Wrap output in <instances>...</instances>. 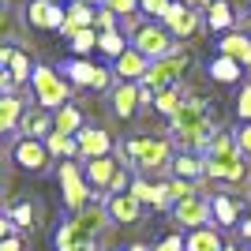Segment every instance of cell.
<instances>
[{
    "label": "cell",
    "mask_w": 251,
    "mask_h": 251,
    "mask_svg": "<svg viewBox=\"0 0 251 251\" xmlns=\"http://www.w3.org/2000/svg\"><path fill=\"white\" fill-rule=\"evenodd\" d=\"M173 139H176L184 154H199V150L210 147V139H214V120H210V109L202 98H184V105L176 109L173 116Z\"/></svg>",
    "instance_id": "1"
},
{
    "label": "cell",
    "mask_w": 251,
    "mask_h": 251,
    "mask_svg": "<svg viewBox=\"0 0 251 251\" xmlns=\"http://www.w3.org/2000/svg\"><path fill=\"white\" fill-rule=\"evenodd\" d=\"M206 176L225 180V184H240L248 176V157L240 154L232 131H214V139L206 147Z\"/></svg>",
    "instance_id": "2"
},
{
    "label": "cell",
    "mask_w": 251,
    "mask_h": 251,
    "mask_svg": "<svg viewBox=\"0 0 251 251\" xmlns=\"http://www.w3.org/2000/svg\"><path fill=\"white\" fill-rule=\"evenodd\" d=\"M131 157V165H139L143 173H154V169L173 165V139L165 135H139L124 143V161Z\"/></svg>",
    "instance_id": "3"
},
{
    "label": "cell",
    "mask_w": 251,
    "mask_h": 251,
    "mask_svg": "<svg viewBox=\"0 0 251 251\" xmlns=\"http://www.w3.org/2000/svg\"><path fill=\"white\" fill-rule=\"evenodd\" d=\"M30 86H34V101H38V109H64V105H68V79H64L60 72L45 68V64L34 68Z\"/></svg>",
    "instance_id": "4"
},
{
    "label": "cell",
    "mask_w": 251,
    "mask_h": 251,
    "mask_svg": "<svg viewBox=\"0 0 251 251\" xmlns=\"http://www.w3.org/2000/svg\"><path fill=\"white\" fill-rule=\"evenodd\" d=\"M191 56L188 52H169V56H161V60H150L147 68V79H143V86H150V90H173V86L180 83V75L188 72Z\"/></svg>",
    "instance_id": "5"
},
{
    "label": "cell",
    "mask_w": 251,
    "mask_h": 251,
    "mask_svg": "<svg viewBox=\"0 0 251 251\" xmlns=\"http://www.w3.org/2000/svg\"><path fill=\"white\" fill-rule=\"evenodd\" d=\"M60 191H64V206L72 210V214H79L83 206H90L94 202V188L86 184L83 169L75 165V161H60Z\"/></svg>",
    "instance_id": "6"
},
{
    "label": "cell",
    "mask_w": 251,
    "mask_h": 251,
    "mask_svg": "<svg viewBox=\"0 0 251 251\" xmlns=\"http://www.w3.org/2000/svg\"><path fill=\"white\" fill-rule=\"evenodd\" d=\"M131 49H139L147 60H161V56H169L173 49V34L161 26V23H143L135 34H131Z\"/></svg>",
    "instance_id": "7"
},
{
    "label": "cell",
    "mask_w": 251,
    "mask_h": 251,
    "mask_svg": "<svg viewBox=\"0 0 251 251\" xmlns=\"http://www.w3.org/2000/svg\"><path fill=\"white\" fill-rule=\"evenodd\" d=\"M173 218L191 232V229H202V225L214 221V206H210V199L202 191H195V195H188V199H180L176 206H173Z\"/></svg>",
    "instance_id": "8"
},
{
    "label": "cell",
    "mask_w": 251,
    "mask_h": 251,
    "mask_svg": "<svg viewBox=\"0 0 251 251\" xmlns=\"http://www.w3.org/2000/svg\"><path fill=\"white\" fill-rule=\"evenodd\" d=\"M161 26H165L173 38H191V34L199 30V8H191V4H173L169 15L161 19Z\"/></svg>",
    "instance_id": "9"
},
{
    "label": "cell",
    "mask_w": 251,
    "mask_h": 251,
    "mask_svg": "<svg viewBox=\"0 0 251 251\" xmlns=\"http://www.w3.org/2000/svg\"><path fill=\"white\" fill-rule=\"evenodd\" d=\"M26 23L38 30H60L64 26V8L56 0H30L26 4Z\"/></svg>",
    "instance_id": "10"
},
{
    "label": "cell",
    "mask_w": 251,
    "mask_h": 251,
    "mask_svg": "<svg viewBox=\"0 0 251 251\" xmlns=\"http://www.w3.org/2000/svg\"><path fill=\"white\" fill-rule=\"evenodd\" d=\"M147 68H150V60H147L139 49H131V45H127V52H120V56H116L113 75L120 79V83H143V79H147Z\"/></svg>",
    "instance_id": "11"
},
{
    "label": "cell",
    "mask_w": 251,
    "mask_h": 251,
    "mask_svg": "<svg viewBox=\"0 0 251 251\" xmlns=\"http://www.w3.org/2000/svg\"><path fill=\"white\" fill-rule=\"evenodd\" d=\"M105 210H109V221H116V225H135V221L143 218V202H139L131 191L109 195V199H105Z\"/></svg>",
    "instance_id": "12"
},
{
    "label": "cell",
    "mask_w": 251,
    "mask_h": 251,
    "mask_svg": "<svg viewBox=\"0 0 251 251\" xmlns=\"http://www.w3.org/2000/svg\"><path fill=\"white\" fill-rule=\"evenodd\" d=\"M75 143H79V157H86V161L109 157V150H113V139H109V131H101V127H83V131L75 135Z\"/></svg>",
    "instance_id": "13"
},
{
    "label": "cell",
    "mask_w": 251,
    "mask_h": 251,
    "mask_svg": "<svg viewBox=\"0 0 251 251\" xmlns=\"http://www.w3.org/2000/svg\"><path fill=\"white\" fill-rule=\"evenodd\" d=\"M11 154H15V161H19L23 169H30V173H42V169L49 165V157H52L49 150H45V143H38V139H19Z\"/></svg>",
    "instance_id": "14"
},
{
    "label": "cell",
    "mask_w": 251,
    "mask_h": 251,
    "mask_svg": "<svg viewBox=\"0 0 251 251\" xmlns=\"http://www.w3.org/2000/svg\"><path fill=\"white\" fill-rule=\"evenodd\" d=\"M131 195H135L143 206H157V210H165V206H173V199H169V188L165 184H150L147 176H131Z\"/></svg>",
    "instance_id": "15"
},
{
    "label": "cell",
    "mask_w": 251,
    "mask_h": 251,
    "mask_svg": "<svg viewBox=\"0 0 251 251\" xmlns=\"http://www.w3.org/2000/svg\"><path fill=\"white\" fill-rule=\"evenodd\" d=\"M116 169H120V161H116V157H94V161H86L83 176H86V184H90L94 191H109V184H113V176H116Z\"/></svg>",
    "instance_id": "16"
},
{
    "label": "cell",
    "mask_w": 251,
    "mask_h": 251,
    "mask_svg": "<svg viewBox=\"0 0 251 251\" xmlns=\"http://www.w3.org/2000/svg\"><path fill=\"white\" fill-rule=\"evenodd\" d=\"M90 26H94V8H90V4H83V0H72V4L64 8V26H60V34H64V38H72V34L90 30Z\"/></svg>",
    "instance_id": "17"
},
{
    "label": "cell",
    "mask_w": 251,
    "mask_h": 251,
    "mask_svg": "<svg viewBox=\"0 0 251 251\" xmlns=\"http://www.w3.org/2000/svg\"><path fill=\"white\" fill-rule=\"evenodd\" d=\"M19 131L23 139H38V143H45V139L52 135V116L49 109H26L19 120Z\"/></svg>",
    "instance_id": "18"
},
{
    "label": "cell",
    "mask_w": 251,
    "mask_h": 251,
    "mask_svg": "<svg viewBox=\"0 0 251 251\" xmlns=\"http://www.w3.org/2000/svg\"><path fill=\"white\" fill-rule=\"evenodd\" d=\"M218 49H221V56L236 60L240 68H251V38H248V34L229 30V34H225V38L218 42Z\"/></svg>",
    "instance_id": "19"
},
{
    "label": "cell",
    "mask_w": 251,
    "mask_h": 251,
    "mask_svg": "<svg viewBox=\"0 0 251 251\" xmlns=\"http://www.w3.org/2000/svg\"><path fill=\"white\" fill-rule=\"evenodd\" d=\"M184 251H225V240L214 225H202V229H191L184 236Z\"/></svg>",
    "instance_id": "20"
},
{
    "label": "cell",
    "mask_w": 251,
    "mask_h": 251,
    "mask_svg": "<svg viewBox=\"0 0 251 251\" xmlns=\"http://www.w3.org/2000/svg\"><path fill=\"white\" fill-rule=\"evenodd\" d=\"M135 109H139V83H120L113 90V113L127 120V116H135Z\"/></svg>",
    "instance_id": "21"
},
{
    "label": "cell",
    "mask_w": 251,
    "mask_h": 251,
    "mask_svg": "<svg viewBox=\"0 0 251 251\" xmlns=\"http://www.w3.org/2000/svg\"><path fill=\"white\" fill-rule=\"evenodd\" d=\"M173 173H176L180 180H195L199 176H206V157H199V154H180V157H173Z\"/></svg>",
    "instance_id": "22"
},
{
    "label": "cell",
    "mask_w": 251,
    "mask_h": 251,
    "mask_svg": "<svg viewBox=\"0 0 251 251\" xmlns=\"http://www.w3.org/2000/svg\"><path fill=\"white\" fill-rule=\"evenodd\" d=\"M23 113H26V109H23L19 94H0V131H15Z\"/></svg>",
    "instance_id": "23"
},
{
    "label": "cell",
    "mask_w": 251,
    "mask_h": 251,
    "mask_svg": "<svg viewBox=\"0 0 251 251\" xmlns=\"http://www.w3.org/2000/svg\"><path fill=\"white\" fill-rule=\"evenodd\" d=\"M83 113L75 109V105H64V109H56V116H52V131H60V135H79L83 131Z\"/></svg>",
    "instance_id": "24"
},
{
    "label": "cell",
    "mask_w": 251,
    "mask_h": 251,
    "mask_svg": "<svg viewBox=\"0 0 251 251\" xmlns=\"http://www.w3.org/2000/svg\"><path fill=\"white\" fill-rule=\"evenodd\" d=\"M206 23H210V30L229 34V26L236 23V15H232V4H229V0H214V4L206 8Z\"/></svg>",
    "instance_id": "25"
},
{
    "label": "cell",
    "mask_w": 251,
    "mask_h": 251,
    "mask_svg": "<svg viewBox=\"0 0 251 251\" xmlns=\"http://www.w3.org/2000/svg\"><path fill=\"white\" fill-rule=\"evenodd\" d=\"M210 206H214V221H218L221 229H229V225H236V221H240V206H236V199H229V195L210 199Z\"/></svg>",
    "instance_id": "26"
},
{
    "label": "cell",
    "mask_w": 251,
    "mask_h": 251,
    "mask_svg": "<svg viewBox=\"0 0 251 251\" xmlns=\"http://www.w3.org/2000/svg\"><path fill=\"white\" fill-rule=\"evenodd\" d=\"M68 79H72L75 86H94V79H98V68L90 60H83V56H75V60H68Z\"/></svg>",
    "instance_id": "27"
},
{
    "label": "cell",
    "mask_w": 251,
    "mask_h": 251,
    "mask_svg": "<svg viewBox=\"0 0 251 251\" xmlns=\"http://www.w3.org/2000/svg\"><path fill=\"white\" fill-rule=\"evenodd\" d=\"M45 150H49L52 157H79V143H75V135H60V131H52L49 139H45Z\"/></svg>",
    "instance_id": "28"
},
{
    "label": "cell",
    "mask_w": 251,
    "mask_h": 251,
    "mask_svg": "<svg viewBox=\"0 0 251 251\" xmlns=\"http://www.w3.org/2000/svg\"><path fill=\"white\" fill-rule=\"evenodd\" d=\"M98 49L105 52V56H120V52H127V38L120 30H109V34H98Z\"/></svg>",
    "instance_id": "29"
},
{
    "label": "cell",
    "mask_w": 251,
    "mask_h": 251,
    "mask_svg": "<svg viewBox=\"0 0 251 251\" xmlns=\"http://www.w3.org/2000/svg\"><path fill=\"white\" fill-rule=\"evenodd\" d=\"M210 75H214L218 83H236V79H240V64L229 60V56H218V60L210 64Z\"/></svg>",
    "instance_id": "30"
},
{
    "label": "cell",
    "mask_w": 251,
    "mask_h": 251,
    "mask_svg": "<svg viewBox=\"0 0 251 251\" xmlns=\"http://www.w3.org/2000/svg\"><path fill=\"white\" fill-rule=\"evenodd\" d=\"M8 75H11V86L26 83V79H30V75H34V68H30V56L15 49V56H11V64H8Z\"/></svg>",
    "instance_id": "31"
},
{
    "label": "cell",
    "mask_w": 251,
    "mask_h": 251,
    "mask_svg": "<svg viewBox=\"0 0 251 251\" xmlns=\"http://www.w3.org/2000/svg\"><path fill=\"white\" fill-rule=\"evenodd\" d=\"M180 105H184V98H180V90H176V86H173V90H157V98H154V109H157V113H165L169 120L176 116V109H180Z\"/></svg>",
    "instance_id": "32"
},
{
    "label": "cell",
    "mask_w": 251,
    "mask_h": 251,
    "mask_svg": "<svg viewBox=\"0 0 251 251\" xmlns=\"http://www.w3.org/2000/svg\"><path fill=\"white\" fill-rule=\"evenodd\" d=\"M68 42H72L75 56H86L90 49H98V30H94V26H90V30H79V34H72Z\"/></svg>",
    "instance_id": "33"
},
{
    "label": "cell",
    "mask_w": 251,
    "mask_h": 251,
    "mask_svg": "<svg viewBox=\"0 0 251 251\" xmlns=\"http://www.w3.org/2000/svg\"><path fill=\"white\" fill-rule=\"evenodd\" d=\"M101 8H109L116 19H131L139 15V0H101Z\"/></svg>",
    "instance_id": "34"
},
{
    "label": "cell",
    "mask_w": 251,
    "mask_h": 251,
    "mask_svg": "<svg viewBox=\"0 0 251 251\" xmlns=\"http://www.w3.org/2000/svg\"><path fill=\"white\" fill-rule=\"evenodd\" d=\"M165 188H169V199H173V206H176L180 199H188V195H195V191H199L195 184H191V180H180V176H173Z\"/></svg>",
    "instance_id": "35"
},
{
    "label": "cell",
    "mask_w": 251,
    "mask_h": 251,
    "mask_svg": "<svg viewBox=\"0 0 251 251\" xmlns=\"http://www.w3.org/2000/svg\"><path fill=\"white\" fill-rule=\"evenodd\" d=\"M11 225H15V229H30L34 225V206L30 202H19V206H11Z\"/></svg>",
    "instance_id": "36"
},
{
    "label": "cell",
    "mask_w": 251,
    "mask_h": 251,
    "mask_svg": "<svg viewBox=\"0 0 251 251\" xmlns=\"http://www.w3.org/2000/svg\"><path fill=\"white\" fill-rule=\"evenodd\" d=\"M169 8H173V0H139V11L150 15V19H165Z\"/></svg>",
    "instance_id": "37"
},
{
    "label": "cell",
    "mask_w": 251,
    "mask_h": 251,
    "mask_svg": "<svg viewBox=\"0 0 251 251\" xmlns=\"http://www.w3.org/2000/svg\"><path fill=\"white\" fill-rule=\"evenodd\" d=\"M116 23H120V19H116V15H113L109 8H98V11H94V30H98V34L116 30Z\"/></svg>",
    "instance_id": "38"
},
{
    "label": "cell",
    "mask_w": 251,
    "mask_h": 251,
    "mask_svg": "<svg viewBox=\"0 0 251 251\" xmlns=\"http://www.w3.org/2000/svg\"><path fill=\"white\" fill-rule=\"evenodd\" d=\"M127 188H131V176H127V169L120 165V169H116V176H113V184H109V191H105V195H124Z\"/></svg>",
    "instance_id": "39"
},
{
    "label": "cell",
    "mask_w": 251,
    "mask_h": 251,
    "mask_svg": "<svg viewBox=\"0 0 251 251\" xmlns=\"http://www.w3.org/2000/svg\"><path fill=\"white\" fill-rule=\"evenodd\" d=\"M236 113H240L244 124H251V83L240 90V98H236Z\"/></svg>",
    "instance_id": "40"
},
{
    "label": "cell",
    "mask_w": 251,
    "mask_h": 251,
    "mask_svg": "<svg viewBox=\"0 0 251 251\" xmlns=\"http://www.w3.org/2000/svg\"><path fill=\"white\" fill-rule=\"evenodd\" d=\"M236 147H240L244 157H251V124H240V127H236Z\"/></svg>",
    "instance_id": "41"
},
{
    "label": "cell",
    "mask_w": 251,
    "mask_h": 251,
    "mask_svg": "<svg viewBox=\"0 0 251 251\" xmlns=\"http://www.w3.org/2000/svg\"><path fill=\"white\" fill-rule=\"evenodd\" d=\"M154 251H184V236H180V232H173V236H165Z\"/></svg>",
    "instance_id": "42"
},
{
    "label": "cell",
    "mask_w": 251,
    "mask_h": 251,
    "mask_svg": "<svg viewBox=\"0 0 251 251\" xmlns=\"http://www.w3.org/2000/svg\"><path fill=\"white\" fill-rule=\"evenodd\" d=\"M109 83H113V72H109V68H98V79H94V90H109Z\"/></svg>",
    "instance_id": "43"
},
{
    "label": "cell",
    "mask_w": 251,
    "mask_h": 251,
    "mask_svg": "<svg viewBox=\"0 0 251 251\" xmlns=\"http://www.w3.org/2000/svg\"><path fill=\"white\" fill-rule=\"evenodd\" d=\"M8 236H15V225H11V218H8V214H0V244L8 240Z\"/></svg>",
    "instance_id": "44"
},
{
    "label": "cell",
    "mask_w": 251,
    "mask_h": 251,
    "mask_svg": "<svg viewBox=\"0 0 251 251\" xmlns=\"http://www.w3.org/2000/svg\"><path fill=\"white\" fill-rule=\"evenodd\" d=\"M0 94H11V75H8V68H0Z\"/></svg>",
    "instance_id": "45"
},
{
    "label": "cell",
    "mask_w": 251,
    "mask_h": 251,
    "mask_svg": "<svg viewBox=\"0 0 251 251\" xmlns=\"http://www.w3.org/2000/svg\"><path fill=\"white\" fill-rule=\"evenodd\" d=\"M11 56H15V49H11V45H0V68H8Z\"/></svg>",
    "instance_id": "46"
},
{
    "label": "cell",
    "mask_w": 251,
    "mask_h": 251,
    "mask_svg": "<svg viewBox=\"0 0 251 251\" xmlns=\"http://www.w3.org/2000/svg\"><path fill=\"white\" fill-rule=\"evenodd\" d=\"M240 236H244V240H251V218L240 221Z\"/></svg>",
    "instance_id": "47"
},
{
    "label": "cell",
    "mask_w": 251,
    "mask_h": 251,
    "mask_svg": "<svg viewBox=\"0 0 251 251\" xmlns=\"http://www.w3.org/2000/svg\"><path fill=\"white\" fill-rule=\"evenodd\" d=\"M214 0H191V8H210Z\"/></svg>",
    "instance_id": "48"
},
{
    "label": "cell",
    "mask_w": 251,
    "mask_h": 251,
    "mask_svg": "<svg viewBox=\"0 0 251 251\" xmlns=\"http://www.w3.org/2000/svg\"><path fill=\"white\" fill-rule=\"evenodd\" d=\"M8 30V15H4V11H0V34Z\"/></svg>",
    "instance_id": "49"
},
{
    "label": "cell",
    "mask_w": 251,
    "mask_h": 251,
    "mask_svg": "<svg viewBox=\"0 0 251 251\" xmlns=\"http://www.w3.org/2000/svg\"><path fill=\"white\" fill-rule=\"evenodd\" d=\"M225 251H244V248H236V244H225Z\"/></svg>",
    "instance_id": "50"
},
{
    "label": "cell",
    "mask_w": 251,
    "mask_h": 251,
    "mask_svg": "<svg viewBox=\"0 0 251 251\" xmlns=\"http://www.w3.org/2000/svg\"><path fill=\"white\" fill-rule=\"evenodd\" d=\"M83 4H90V8H94V4H101V0H83Z\"/></svg>",
    "instance_id": "51"
},
{
    "label": "cell",
    "mask_w": 251,
    "mask_h": 251,
    "mask_svg": "<svg viewBox=\"0 0 251 251\" xmlns=\"http://www.w3.org/2000/svg\"><path fill=\"white\" fill-rule=\"evenodd\" d=\"M0 188H4V169H0Z\"/></svg>",
    "instance_id": "52"
},
{
    "label": "cell",
    "mask_w": 251,
    "mask_h": 251,
    "mask_svg": "<svg viewBox=\"0 0 251 251\" xmlns=\"http://www.w3.org/2000/svg\"><path fill=\"white\" fill-rule=\"evenodd\" d=\"M173 4H191V0H173Z\"/></svg>",
    "instance_id": "53"
},
{
    "label": "cell",
    "mask_w": 251,
    "mask_h": 251,
    "mask_svg": "<svg viewBox=\"0 0 251 251\" xmlns=\"http://www.w3.org/2000/svg\"><path fill=\"white\" fill-rule=\"evenodd\" d=\"M56 4H68V0H56Z\"/></svg>",
    "instance_id": "54"
},
{
    "label": "cell",
    "mask_w": 251,
    "mask_h": 251,
    "mask_svg": "<svg viewBox=\"0 0 251 251\" xmlns=\"http://www.w3.org/2000/svg\"><path fill=\"white\" fill-rule=\"evenodd\" d=\"M248 23H251V15H248Z\"/></svg>",
    "instance_id": "55"
},
{
    "label": "cell",
    "mask_w": 251,
    "mask_h": 251,
    "mask_svg": "<svg viewBox=\"0 0 251 251\" xmlns=\"http://www.w3.org/2000/svg\"><path fill=\"white\" fill-rule=\"evenodd\" d=\"M0 135H4V131H0Z\"/></svg>",
    "instance_id": "56"
}]
</instances>
